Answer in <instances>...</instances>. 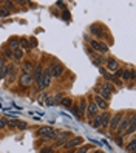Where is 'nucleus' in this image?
<instances>
[{
    "mask_svg": "<svg viewBox=\"0 0 136 153\" xmlns=\"http://www.w3.org/2000/svg\"><path fill=\"white\" fill-rule=\"evenodd\" d=\"M113 93H115V87H113L111 84H108V82H104L99 87V94H97V96L102 98L104 101H108Z\"/></svg>",
    "mask_w": 136,
    "mask_h": 153,
    "instance_id": "nucleus-1",
    "label": "nucleus"
},
{
    "mask_svg": "<svg viewBox=\"0 0 136 153\" xmlns=\"http://www.w3.org/2000/svg\"><path fill=\"white\" fill-rule=\"evenodd\" d=\"M48 71H50L51 76H54V78H60V76L63 74V70H65V67H63L60 62H57V60H54V62L50 63V67L47 68Z\"/></svg>",
    "mask_w": 136,
    "mask_h": 153,
    "instance_id": "nucleus-2",
    "label": "nucleus"
},
{
    "mask_svg": "<svg viewBox=\"0 0 136 153\" xmlns=\"http://www.w3.org/2000/svg\"><path fill=\"white\" fill-rule=\"evenodd\" d=\"M39 135L43 138V139H47V141H50V139H56L57 138L59 133L56 132L54 128H51V127H42L39 130Z\"/></svg>",
    "mask_w": 136,
    "mask_h": 153,
    "instance_id": "nucleus-3",
    "label": "nucleus"
},
{
    "mask_svg": "<svg viewBox=\"0 0 136 153\" xmlns=\"http://www.w3.org/2000/svg\"><path fill=\"white\" fill-rule=\"evenodd\" d=\"M128 125H130V118H122L119 122V125H118V128H116V135H125V132H127V128H128Z\"/></svg>",
    "mask_w": 136,
    "mask_h": 153,
    "instance_id": "nucleus-4",
    "label": "nucleus"
},
{
    "mask_svg": "<svg viewBox=\"0 0 136 153\" xmlns=\"http://www.w3.org/2000/svg\"><path fill=\"white\" fill-rule=\"evenodd\" d=\"M50 85H51V74H50L48 70H43L42 78H40V88L39 90H43V88H47V87H50Z\"/></svg>",
    "mask_w": 136,
    "mask_h": 153,
    "instance_id": "nucleus-5",
    "label": "nucleus"
},
{
    "mask_svg": "<svg viewBox=\"0 0 136 153\" xmlns=\"http://www.w3.org/2000/svg\"><path fill=\"white\" fill-rule=\"evenodd\" d=\"M90 45H91L93 49H96V51L102 53V54H105V53L108 51V47L104 43V42H99V40H90Z\"/></svg>",
    "mask_w": 136,
    "mask_h": 153,
    "instance_id": "nucleus-6",
    "label": "nucleus"
},
{
    "mask_svg": "<svg viewBox=\"0 0 136 153\" xmlns=\"http://www.w3.org/2000/svg\"><path fill=\"white\" fill-rule=\"evenodd\" d=\"M34 81H33V74H23V73H22L20 74V78H19V85L20 87H29L33 84Z\"/></svg>",
    "mask_w": 136,
    "mask_h": 153,
    "instance_id": "nucleus-7",
    "label": "nucleus"
},
{
    "mask_svg": "<svg viewBox=\"0 0 136 153\" xmlns=\"http://www.w3.org/2000/svg\"><path fill=\"white\" fill-rule=\"evenodd\" d=\"M121 119H122V113H116L113 118H110V130H111V133L115 132L116 128H118V125H119V122H121Z\"/></svg>",
    "mask_w": 136,
    "mask_h": 153,
    "instance_id": "nucleus-8",
    "label": "nucleus"
},
{
    "mask_svg": "<svg viewBox=\"0 0 136 153\" xmlns=\"http://www.w3.org/2000/svg\"><path fill=\"white\" fill-rule=\"evenodd\" d=\"M42 73H43V68L40 65L34 67V76H33V81L37 84V88H40V78H42Z\"/></svg>",
    "mask_w": 136,
    "mask_h": 153,
    "instance_id": "nucleus-9",
    "label": "nucleus"
},
{
    "mask_svg": "<svg viewBox=\"0 0 136 153\" xmlns=\"http://www.w3.org/2000/svg\"><path fill=\"white\" fill-rule=\"evenodd\" d=\"M97 113H99V108L96 107V104L94 102H91V104H88L87 105V118H94V116H97Z\"/></svg>",
    "mask_w": 136,
    "mask_h": 153,
    "instance_id": "nucleus-10",
    "label": "nucleus"
},
{
    "mask_svg": "<svg viewBox=\"0 0 136 153\" xmlns=\"http://www.w3.org/2000/svg\"><path fill=\"white\" fill-rule=\"evenodd\" d=\"M105 65H107V70L110 73H116L119 70V63L116 59H107L105 60Z\"/></svg>",
    "mask_w": 136,
    "mask_h": 153,
    "instance_id": "nucleus-11",
    "label": "nucleus"
},
{
    "mask_svg": "<svg viewBox=\"0 0 136 153\" xmlns=\"http://www.w3.org/2000/svg\"><path fill=\"white\" fill-rule=\"evenodd\" d=\"M82 142H84V139H82V138H71L70 141H67V142H65V147L67 148H71V147H76V145H81Z\"/></svg>",
    "mask_w": 136,
    "mask_h": 153,
    "instance_id": "nucleus-12",
    "label": "nucleus"
},
{
    "mask_svg": "<svg viewBox=\"0 0 136 153\" xmlns=\"http://www.w3.org/2000/svg\"><path fill=\"white\" fill-rule=\"evenodd\" d=\"M94 104H96V107L99 110H107V107H108L107 101H104V99L99 98V96H94Z\"/></svg>",
    "mask_w": 136,
    "mask_h": 153,
    "instance_id": "nucleus-13",
    "label": "nucleus"
},
{
    "mask_svg": "<svg viewBox=\"0 0 136 153\" xmlns=\"http://www.w3.org/2000/svg\"><path fill=\"white\" fill-rule=\"evenodd\" d=\"M33 70H34V65L29 62V60H26V62L22 63V73H23V74H31Z\"/></svg>",
    "mask_w": 136,
    "mask_h": 153,
    "instance_id": "nucleus-14",
    "label": "nucleus"
},
{
    "mask_svg": "<svg viewBox=\"0 0 136 153\" xmlns=\"http://www.w3.org/2000/svg\"><path fill=\"white\" fill-rule=\"evenodd\" d=\"M90 31H91V34H94V36H97V37L104 36V28L99 25H91L90 26Z\"/></svg>",
    "mask_w": 136,
    "mask_h": 153,
    "instance_id": "nucleus-15",
    "label": "nucleus"
},
{
    "mask_svg": "<svg viewBox=\"0 0 136 153\" xmlns=\"http://www.w3.org/2000/svg\"><path fill=\"white\" fill-rule=\"evenodd\" d=\"M136 132V124H135V114L131 113L130 114V125H128V128H127V132H125V135H128V133H135Z\"/></svg>",
    "mask_w": 136,
    "mask_h": 153,
    "instance_id": "nucleus-16",
    "label": "nucleus"
},
{
    "mask_svg": "<svg viewBox=\"0 0 136 153\" xmlns=\"http://www.w3.org/2000/svg\"><path fill=\"white\" fill-rule=\"evenodd\" d=\"M110 114H108V113H102L101 114V127H108V124H110Z\"/></svg>",
    "mask_w": 136,
    "mask_h": 153,
    "instance_id": "nucleus-17",
    "label": "nucleus"
},
{
    "mask_svg": "<svg viewBox=\"0 0 136 153\" xmlns=\"http://www.w3.org/2000/svg\"><path fill=\"white\" fill-rule=\"evenodd\" d=\"M68 141V133H62V135H57L56 138V145H63Z\"/></svg>",
    "mask_w": 136,
    "mask_h": 153,
    "instance_id": "nucleus-18",
    "label": "nucleus"
},
{
    "mask_svg": "<svg viewBox=\"0 0 136 153\" xmlns=\"http://www.w3.org/2000/svg\"><path fill=\"white\" fill-rule=\"evenodd\" d=\"M77 110H79V116H85V112H87V102H85V99H82L81 101V104H79L77 107Z\"/></svg>",
    "mask_w": 136,
    "mask_h": 153,
    "instance_id": "nucleus-19",
    "label": "nucleus"
},
{
    "mask_svg": "<svg viewBox=\"0 0 136 153\" xmlns=\"http://www.w3.org/2000/svg\"><path fill=\"white\" fill-rule=\"evenodd\" d=\"M8 48L11 49V51H14V49L19 48V39H17V37H13V39H9V42H8Z\"/></svg>",
    "mask_w": 136,
    "mask_h": 153,
    "instance_id": "nucleus-20",
    "label": "nucleus"
},
{
    "mask_svg": "<svg viewBox=\"0 0 136 153\" xmlns=\"http://www.w3.org/2000/svg\"><path fill=\"white\" fill-rule=\"evenodd\" d=\"M105 57L104 56H97V57H93V63L96 65V67H99V68H102V65L105 63Z\"/></svg>",
    "mask_w": 136,
    "mask_h": 153,
    "instance_id": "nucleus-21",
    "label": "nucleus"
},
{
    "mask_svg": "<svg viewBox=\"0 0 136 153\" xmlns=\"http://www.w3.org/2000/svg\"><path fill=\"white\" fill-rule=\"evenodd\" d=\"M13 59H16V60H22V59H23V49H22V48L14 49V51H13Z\"/></svg>",
    "mask_w": 136,
    "mask_h": 153,
    "instance_id": "nucleus-22",
    "label": "nucleus"
},
{
    "mask_svg": "<svg viewBox=\"0 0 136 153\" xmlns=\"http://www.w3.org/2000/svg\"><path fill=\"white\" fill-rule=\"evenodd\" d=\"M19 42H20L19 45L22 47V49H23V51H25V49H29V48H31V45H29L28 39H25V37H23V39H19Z\"/></svg>",
    "mask_w": 136,
    "mask_h": 153,
    "instance_id": "nucleus-23",
    "label": "nucleus"
},
{
    "mask_svg": "<svg viewBox=\"0 0 136 153\" xmlns=\"http://www.w3.org/2000/svg\"><path fill=\"white\" fill-rule=\"evenodd\" d=\"M127 150H130V153H136V139H131L127 145Z\"/></svg>",
    "mask_w": 136,
    "mask_h": 153,
    "instance_id": "nucleus-24",
    "label": "nucleus"
},
{
    "mask_svg": "<svg viewBox=\"0 0 136 153\" xmlns=\"http://www.w3.org/2000/svg\"><path fill=\"white\" fill-rule=\"evenodd\" d=\"M60 104H62L63 107H71V105H73V101H71L70 98H62V101H60Z\"/></svg>",
    "mask_w": 136,
    "mask_h": 153,
    "instance_id": "nucleus-25",
    "label": "nucleus"
},
{
    "mask_svg": "<svg viewBox=\"0 0 136 153\" xmlns=\"http://www.w3.org/2000/svg\"><path fill=\"white\" fill-rule=\"evenodd\" d=\"M93 127L101 128V116H94L93 118Z\"/></svg>",
    "mask_w": 136,
    "mask_h": 153,
    "instance_id": "nucleus-26",
    "label": "nucleus"
},
{
    "mask_svg": "<svg viewBox=\"0 0 136 153\" xmlns=\"http://www.w3.org/2000/svg\"><path fill=\"white\" fill-rule=\"evenodd\" d=\"M9 13H11V11H9L8 8H5V6H2V8H0V17H6V16H9Z\"/></svg>",
    "mask_w": 136,
    "mask_h": 153,
    "instance_id": "nucleus-27",
    "label": "nucleus"
},
{
    "mask_svg": "<svg viewBox=\"0 0 136 153\" xmlns=\"http://www.w3.org/2000/svg\"><path fill=\"white\" fill-rule=\"evenodd\" d=\"M16 127H17L19 130H26V127H28V125H26V122H22V121H19V119H17Z\"/></svg>",
    "mask_w": 136,
    "mask_h": 153,
    "instance_id": "nucleus-28",
    "label": "nucleus"
},
{
    "mask_svg": "<svg viewBox=\"0 0 136 153\" xmlns=\"http://www.w3.org/2000/svg\"><path fill=\"white\" fill-rule=\"evenodd\" d=\"M3 56H5L6 59H13V51H11L9 48H6L5 51H3Z\"/></svg>",
    "mask_w": 136,
    "mask_h": 153,
    "instance_id": "nucleus-29",
    "label": "nucleus"
},
{
    "mask_svg": "<svg viewBox=\"0 0 136 153\" xmlns=\"http://www.w3.org/2000/svg\"><path fill=\"white\" fill-rule=\"evenodd\" d=\"M45 105H47V107L54 105V99H53V98H47V99H45Z\"/></svg>",
    "mask_w": 136,
    "mask_h": 153,
    "instance_id": "nucleus-30",
    "label": "nucleus"
},
{
    "mask_svg": "<svg viewBox=\"0 0 136 153\" xmlns=\"http://www.w3.org/2000/svg\"><path fill=\"white\" fill-rule=\"evenodd\" d=\"M39 153H54V150H53V147H43Z\"/></svg>",
    "mask_w": 136,
    "mask_h": 153,
    "instance_id": "nucleus-31",
    "label": "nucleus"
},
{
    "mask_svg": "<svg viewBox=\"0 0 136 153\" xmlns=\"http://www.w3.org/2000/svg\"><path fill=\"white\" fill-rule=\"evenodd\" d=\"M53 99H54V102H59V104H60V101H62V93H57Z\"/></svg>",
    "mask_w": 136,
    "mask_h": 153,
    "instance_id": "nucleus-32",
    "label": "nucleus"
},
{
    "mask_svg": "<svg viewBox=\"0 0 136 153\" xmlns=\"http://www.w3.org/2000/svg\"><path fill=\"white\" fill-rule=\"evenodd\" d=\"M76 153H88V147H87V145H84V147H81Z\"/></svg>",
    "mask_w": 136,
    "mask_h": 153,
    "instance_id": "nucleus-33",
    "label": "nucleus"
},
{
    "mask_svg": "<svg viewBox=\"0 0 136 153\" xmlns=\"http://www.w3.org/2000/svg\"><path fill=\"white\" fill-rule=\"evenodd\" d=\"M71 112H73V114H76L77 118H81V116H79V110H77V107L71 105Z\"/></svg>",
    "mask_w": 136,
    "mask_h": 153,
    "instance_id": "nucleus-34",
    "label": "nucleus"
},
{
    "mask_svg": "<svg viewBox=\"0 0 136 153\" xmlns=\"http://www.w3.org/2000/svg\"><path fill=\"white\" fill-rule=\"evenodd\" d=\"M28 42H29V45H31V48H33V47H37V42H36V39H34V37L28 39Z\"/></svg>",
    "mask_w": 136,
    "mask_h": 153,
    "instance_id": "nucleus-35",
    "label": "nucleus"
},
{
    "mask_svg": "<svg viewBox=\"0 0 136 153\" xmlns=\"http://www.w3.org/2000/svg\"><path fill=\"white\" fill-rule=\"evenodd\" d=\"M6 127V121L3 118H0V128H5Z\"/></svg>",
    "mask_w": 136,
    "mask_h": 153,
    "instance_id": "nucleus-36",
    "label": "nucleus"
},
{
    "mask_svg": "<svg viewBox=\"0 0 136 153\" xmlns=\"http://www.w3.org/2000/svg\"><path fill=\"white\" fill-rule=\"evenodd\" d=\"M3 67H5V60L0 57V71H2V68H3Z\"/></svg>",
    "mask_w": 136,
    "mask_h": 153,
    "instance_id": "nucleus-37",
    "label": "nucleus"
},
{
    "mask_svg": "<svg viewBox=\"0 0 136 153\" xmlns=\"http://www.w3.org/2000/svg\"><path fill=\"white\" fill-rule=\"evenodd\" d=\"M57 5H59V8H62V9H63V8H65V5H63V3H62V2H59V3H57Z\"/></svg>",
    "mask_w": 136,
    "mask_h": 153,
    "instance_id": "nucleus-38",
    "label": "nucleus"
},
{
    "mask_svg": "<svg viewBox=\"0 0 136 153\" xmlns=\"http://www.w3.org/2000/svg\"><path fill=\"white\" fill-rule=\"evenodd\" d=\"M62 153H70V152H62Z\"/></svg>",
    "mask_w": 136,
    "mask_h": 153,
    "instance_id": "nucleus-39",
    "label": "nucleus"
},
{
    "mask_svg": "<svg viewBox=\"0 0 136 153\" xmlns=\"http://www.w3.org/2000/svg\"><path fill=\"white\" fill-rule=\"evenodd\" d=\"M96 153H102V152H96Z\"/></svg>",
    "mask_w": 136,
    "mask_h": 153,
    "instance_id": "nucleus-40",
    "label": "nucleus"
}]
</instances>
